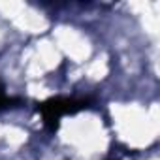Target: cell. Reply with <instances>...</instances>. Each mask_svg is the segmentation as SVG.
Wrapping results in <instances>:
<instances>
[{"instance_id": "obj_1", "label": "cell", "mask_w": 160, "mask_h": 160, "mask_svg": "<svg viewBox=\"0 0 160 160\" xmlns=\"http://www.w3.org/2000/svg\"><path fill=\"white\" fill-rule=\"evenodd\" d=\"M87 108V102L85 100H70V98H55V100H49V102H43L38 111L42 113L43 117V122L53 130L57 128L60 117L68 115V113H75V111H81Z\"/></svg>"}, {"instance_id": "obj_2", "label": "cell", "mask_w": 160, "mask_h": 160, "mask_svg": "<svg viewBox=\"0 0 160 160\" xmlns=\"http://www.w3.org/2000/svg\"><path fill=\"white\" fill-rule=\"evenodd\" d=\"M13 102H15L13 98L6 96V92H4V87H2V83H0V111H2V109H6V108H10Z\"/></svg>"}]
</instances>
